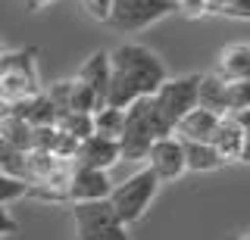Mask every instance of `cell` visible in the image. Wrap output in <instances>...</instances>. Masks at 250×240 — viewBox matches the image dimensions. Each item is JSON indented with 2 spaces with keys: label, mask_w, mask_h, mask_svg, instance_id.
<instances>
[{
  "label": "cell",
  "mask_w": 250,
  "mask_h": 240,
  "mask_svg": "<svg viewBox=\"0 0 250 240\" xmlns=\"http://www.w3.org/2000/svg\"><path fill=\"white\" fill-rule=\"evenodd\" d=\"M166 66L144 44H119L109 53V88L106 106L125 110L141 97H150L166 81Z\"/></svg>",
  "instance_id": "obj_1"
},
{
  "label": "cell",
  "mask_w": 250,
  "mask_h": 240,
  "mask_svg": "<svg viewBox=\"0 0 250 240\" xmlns=\"http://www.w3.org/2000/svg\"><path fill=\"white\" fill-rule=\"evenodd\" d=\"M172 134V128L160 119V112L153 110L150 97H141L131 106H125L122 115V134H119V156L125 162H144L147 150L153 141Z\"/></svg>",
  "instance_id": "obj_2"
},
{
  "label": "cell",
  "mask_w": 250,
  "mask_h": 240,
  "mask_svg": "<svg viewBox=\"0 0 250 240\" xmlns=\"http://www.w3.org/2000/svg\"><path fill=\"white\" fill-rule=\"evenodd\" d=\"M44 84L38 75V50L35 47H16L0 53V100L19 103L35 94H41Z\"/></svg>",
  "instance_id": "obj_3"
},
{
  "label": "cell",
  "mask_w": 250,
  "mask_h": 240,
  "mask_svg": "<svg viewBox=\"0 0 250 240\" xmlns=\"http://www.w3.org/2000/svg\"><path fill=\"white\" fill-rule=\"evenodd\" d=\"M156 190H160V181L153 178L150 168H138V172H131L125 181L113 184V190H109L106 203L113 206V212L119 215V222L128 228V224H135L144 219V212L150 209Z\"/></svg>",
  "instance_id": "obj_4"
},
{
  "label": "cell",
  "mask_w": 250,
  "mask_h": 240,
  "mask_svg": "<svg viewBox=\"0 0 250 240\" xmlns=\"http://www.w3.org/2000/svg\"><path fill=\"white\" fill-rule=\"evenodd\" d=\"M172 13H175V0H113L106 25L116 28L119 35H135Z\"/></svg>",
  "instance_id": "obj_5"
},
{
  "label": "cell",
  "mask_w": 250,
  "mask_h": 240,
  "mask_svg": "<svg viewBox=\"0 0 250 240\" xmlns=\"http://www.w3.org/2000/svg\"><path fill=\"white\" fill-rule=\"evenodd\" d=\"M72 222H75V240H131L128 228L119 222V215L113 212L106 200L75 203Z\"/></svg>",
  "instance_id": "obj_6"
},
{
  "label": "cell",
  "mask_w": 250,
  "mask_h": 240,
  "mask_svg": "<svg viewBox=\"0 0 250 240\" xmlns=\"http://www.w3.org/2000/svg\"><path fill=\"white\" fill-rule=\"evenodd\" d=\"M197 81H200V75H178V78H166L150 94L153 110L160 112V119L169 128H175V122L188 110L197 106Z\"/></svg>",
  "instance_id": "obj_7"
},
{
  "label": "cell",
  "mask_w": 250,
  "mask_h": 240,
  "mask_svg": "<svg viewBox=\"0 0 250 240\" xmlns=\"http://www.w3.org/2000/svg\"><path fill=\"white\" fill-rule=\"evenodd\" d=\"M144 162H147V168L153 172V178L160 184L163 181H178V178L188 172L185 168V147L175 134H166V137H160V141H153Z\"/></svg>",
  "instance_id": "obj_8"
},
{
  "label": "cell",
  "mask_w": 250,
  "mask_h": 240,
  "mask_svg": "<svg viewBox=\"0 0 250 240\" xmlns=\"http://www.w3.org/2000/svg\"><path fill=\"white\" fill-rule=\"evenodd\" d=\"M109 190H113V181H109L106 172H97V168H82L72 162V175H69L66 184V203H97V200H106Z\"/></svg>",
  "instance_id": "obj_9"
},
{
  "label": "cell",
  "mask_w": 250,
  "mask_h": 240,
  "mask_svg": "<svg viewBox=\"0 0 250 240\" xmlns=\"http://www.w3.org/2000/svg\"><path fill=\"white\" fill-rule=\"evenodd\" d=\"M122 156H119V144L116 141H106V137H84V141H78L75 147V156L72 162L82 168H97V172H109V168L116 166Z\"/></svg>",
  "instance_id": "obj_10"
},
{
  "label": "cell",
  "mask_w": 250,
  "mask_h": 240,
  "mask_svg": "<svg viewBox=\"0 0 250 240\" xmlns=\"http://www.w3.org/2000/svg\"><path fill=\"white\" fill-rule=\"evenodd\" d=\"M219 119H222V115H213V112L200 110V106H194V110H188L182 119L175 122L172 134H175L178 141L209 144V137H213V131H216V125H219Z\"/></svg>",
  "instance_id": "obj_11"
},
{
  "label": "cell",
  "mask_w": 250,
  "mask_h": 240,
  "mask_svg": "<svg viewBox=\"0 0 250 240\" xmlns=\"http://www.w3.org/2000/svg\"><path fill=\"white\" fill-rule=\"evenodd\" d=\"M213 75L225 84H238L250 78V44H229L216 59Z\"/></svg>",
  "instance_id": "obj_12"
},
{
  "label": "cell",
  "mask_w": 250,
  "mask_h": 240,
  "mask_svg": "<svg viewBox=\"0 0 250 240\" xmlns=\"http://www.w3.org/2000/svg\"><path fill=\"white\" fill-rule=\"evenodd\" d=\"M75 78L82 81L94 97H97V103H100V106H106V88H109V53H106V50H94L91 56L82 63V69H78Z\"/></svg>",
  "instance_id": "obj_13"
},
{
  "label": "cell",
  "mask_w": 250,
  "mask_h": 240,
  "mask_svg": "<svg viewBox=\"0 0 250 240\" xmlns=\"http://www.w3.org/2000/svg\"><path fill=\"white\" fill-rule=\"evenodd\" d=\"M10 112L16 119H22L28 128H44V125H53L57 122V110H53V103L47 100V94L28 97V100H19V103H10Z\"/></svg>",
  "instance_id": "obj_14"
},
{
  "label": "cell",
  "mask_w": 250,
  "mask_h": 240,
  "mask_svg": "<svg viewBox=\"0 0 250 240\" xmlns=\"http://www.w3.org/2000/svg\"><path fill=\"white\" fill-rule=\"evenodd\" d=\"M241 144H244V131L234 125L231 115H222L219 125H216V131H213V137H209V147L219 153V159H222V162H238Z\"/></svg>",
  "instance_id": "obj_15"
},
{
  "label": "cell",
  "mask_w": 250,
  "mask_h": 240,
  "mask_svg": "<svg viewBox=\"0 0 250 240\" xmlns=\"http://www.w3.org/2000/svg\"><path fill=\"white\" fill-rule=\"evenodd\" d=\"M197 106L213 115H229V84L219 81L213 72L200 75L197 81Z\"/></svg>",
  "instance_id": "obj_16"
},
{
  "label": "cell",
  "mask_w": 250,
  "mask_h": 240,
  "mask_svg": "<svg viewBox=\"0 0 250 240\" xmlns=\"http://www.w3.org/2000/svg\"><path fill=\"white\" fill-rule=\"evenodd\" d=\"M182 147H185V168H188V172H216V168L225 166L209 144L182 141Z\"/></svg>",
  "instance_id": "obj_17"
},
{
  "label": "cell",
  "mask_w": 250,
  "mask_h": 240,
  "mask_svg": "<svg viewBox=\"0 0 250 240\" xmlns=\"http://www.w3.org/2000/svg\"><path fill=\"white\" fill-rule=\"evenodd\" d=\"M122 115H125V110H116V106H100V110H94L91 112L94 134L106 137V141H119V134H122Z\"/></svg>",
  "instance_id": "obj_18"
},
{
  "label": "cell",
  "mask_w": 250,
  "mask_h": 240,
  "mask_svg": "<svg viewBox=\"0 0 250 240\" xmlns=\"http://www.w3.org/2000/svg\"><path fill=\"white\" fill-rule=\"evenodd\" d=\"M62 134H69L72 141H84V137L94 134V122H91V112H62L57 122H53Z\"/></svg>",
  "instance_id": "obj_19"
},
{
  "label": "cell",
  "mask_w": 250,
  "mask_h": 240,
  "mask_svg": "<svg viewBox=\"0 0 250 240\" xmlns=\"http://www.w3.org/2000/svg\"><path fill=\"white\" fill-rule=\"evenodd\" d=\"M94 110H100L97 97L78 78H69V112H94Z\"/></svg>",
  "instance_id": "obj_20"
},
{
  "label": "cell",
  "mask_w": 250,
  "mask_h": 240,
  "mask_svg": "<svg viewBox=\"0 0 250 240\" xmlns=\"http://www.w3.org/2000/svg\"><path fill=\"white\" fill-rule=\"evenodd\" d=\"M22 197H28V184L22 181V178H13V175L0 172V206H10Z\"/></svg>",
  "instance_id": "obj_21"
},
{
  "label": "cell",
  "mask_w": 250,
  "mask_h": 240,
  "mask_svg": "<svg viewBox=\"0 0 250 240\" xmlns=\"http://www.w3.org/2000/svg\"><path fill=\"white\" fill-rule=\"evenodd\" d=\"M238 110H250V78L229 84V112H238Z\"/></svg>",
  "instance_id": "obj_22"
},
{
  "label": "cell",
  "mask_w": 250,
  "mask_h": 240,
  "mask_svg": "<svg viewBox=\"0 0 250 240\" xmlns=\"http://www.w3.org/2000/svg\"><path fill=\"white\" fill-rule=\"evenodd\" d=\"M175 13H185V16H207V13H213V6L207 3V0H175Z\"/></svg>",
  "instance_id": "obj_23"
},
{
  "label": "cell",
  "mask_w": 250,
  "mask_h": 240,
  "mask_svg": "<svg viewBox=\"0 0 250 240\" xmlns=\"http://www.w3.org/2000/svg\"><path fill=\"white\" fill-rule=\"evenodd\" d=\"M219 13L229 19H238V22H250V0H229Z\"/></svg>",
  "instance_id": "obj_24"
},
{
  "label": "cell",
  "mask_w": 250,
  "mask_h": 240,
  "mask_svg": "<svg viewBox=\"0 0 250 240\" xmlns=\"http://www.w3.org/2000/svg\"><path fill=\"white\" fill-rule=\"evenodd\" d=\"M78 3L84 6V13H88L91 19L106 22V16H109V3H113V0H78Z\"/></svg>",
  "instance_id": "obj_25"
},
{
  "label": "cell",
  "mask_w": 250,
  "mask_h": 240,
  "mask_svg": "<svg viewBox=\"0 0 250 240\" xmlns=\"http://www.w3.org/2000/svg\"><path fill=\"white\" fill-rule=\"evenodd\" d=\"M16 228H19V224H16V219H13L10 212H6V206H0V237L16 234Z\"/></svg>",
  "instance_id": "obj_26"
},
{
  "label": "cell",
  "mask_w": 250,
  "mask_h": 240,
  "mask_svg": "<svg viewBox=\"0 0 250 240\" xmlns=\"http://www.w3.org/2000/svg\"><path fill=\"white\" fill-rule=\"evenodd\" d=\"M234 119V125H238L244 134H250V110H238V112H229Z\"/></svg>",
  "instance_id": "obj_27"
},
{
  "label": "cell",
  "mask_w": 250,
  "mask_h": 240,
  "mask_svg": "<svg viewBox=\"0 0 250 240\" xmlns=\"http://www.w3.org/2000/svg\"><path fill=\"white\" fill-rule=\"evenodd\" d=\"M238 162L250 166V134H244V144H241V156H238Z\"/></svg>",
  "instance_id": "obj_28"
},
{
  "label": "cell",
  "mask_w": 250,
  "mask_h": 240,
  "mask_svg": "<svg viewBox=\"0 0 250 240\" xmlns=\"http://www.w3.org/2000/svg\"><path fill=\"white\" fill-rule=\"evenodd\" d=\"M47 3H50V0H25V6H28V10L31 13H38V10H44V6Z\"/></svg>",
  "instance_id": "obj_29"
},
{
  "label": "cell",
  "mask_w": 250,
  "mask_h": 240,
  "mask_svg": "<svg viewBox=\"0 0 250 240\" xmlns=\"http://www.w3.org/2000/svg\"><path fill=\"white\" fill-rule=\"evenodd\" d=\"M6 115H10V103H6V100H0V122H3Z\"/></svg>",
  "instance_id": "obj_30"
},
{
  "label": "cell",
  "mask_w": 250,
  "mask_h": 240,
  "mask_svg": "<svg viewBox=\"0 0 250 240\" xmlns=\"http://www.w3.org/2000/svg\"><path fill=\"white\" fill-rule=\"evenodd\" d=\"M234 240H250V231H244V234H238Z\"/></svg>",
  "instance_id": "obj_31"
},
{
  "label": "cell",
  "mask_w": 250,
  "mask_h": 240,
  "mask_svg": "<svg viewBox=\"0 0 250 240\" xmlns=\"http://www.w3.org/2000/svg\"><path fill=\"white\" fill-rule=\"evenodd\" d=\"M0 53H3V41H0Z\"/></svg>",
  "instance_id": "obj_32"
}]
</instances>
